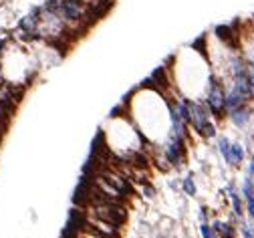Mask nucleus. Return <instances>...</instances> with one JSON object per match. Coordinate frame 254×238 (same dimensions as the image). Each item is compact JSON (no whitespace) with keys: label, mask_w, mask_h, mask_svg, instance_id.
I'll return each mask as SVG.
<instances>
[{"label":"nucleus","mask_w":254,"mask_h":238,"mask_svg":"<svg viewBox=\"0 0 254 238\" xmlns=\"http://www.w3.org/2000/svg\"><path fill=\"white\" fill-rule=\"evenodd\" d=\"M121 103L125 105V111L135 123L137 131L143 135L151 156L170 142L174 133V109L172 97L166 91L143 81L127 93Z\"/></svg>","instance_id":"nucleus-1"},{"label":"nucleus","mask_w":254,"mask_h":238,"mask_svg":"<svg viewBox=\"0 0 254 238\" xmlns=\"http://www.w3.org/2000/svg\"><path fill=\"white\" fill-rule=\"evenodd\" d=\"M166 69L170 77L168 93L186 101H204L216 81L212 63L204 49V35L180 47L166 61Z\"/></svg>","instance_id":"nucleus-2"},{"label":"nucleus","mask_w":254,"mask_h":238,"mask_svg":"<svg viewBox=\"0 0 254 238\" xmlns=\"http://www.w3.org/2000/svg\"><path fill=\"white\" fill-rule=\"evenodd\" d=\"M0 73L4 85L26 91L41 73L30 45L16 39H0Z\"/></svg>","instance_id":"nucleus-3"},{"label":"nucleus","mask_w":254,"mask_h":238,"mask_svg":"<svg viewBox=\"0 0 254 238\" xmlns=\"http://www.w3.org/2000/svg\"><path fill=\"white\" fill-rule=\"evenodd\" d=\"M190 131L200 140H216L218 138V121L212 117L204 101H190Z\"/></svg>","instance_id":"nucleus-4"},{"label":"nucleus","mask_w":254,"mask_h":238,"mask_svg":"<svg viewBox=\"0 0 254 238\" xmlns=\"http://www.w3.org/2000/svg\"><path fill=\"white\" fill-rule=\"evenodd\" d=\"M216 150L222 158V161H224L228 167H242L246 163V158H248V152L244 148V144L240 142H232L228 135H218L216 138Z\"/></svg>","instance_id":"nucleus-5"},{"label":"nucleus","mask_w":254,"mask_h":238,"mask_svg":"<svg viewBox=\"0 0 254 238\" xmlns=\"http://www.w3.org/2000/svg\"><path fill=\"white\" fill-rule=\"evenodd\" d=\"M204 103L208 107V111L212 113V117L220 123L222 119H226L228 115V105H226V89L224 85H222L218 79L214 81V85L210 87L206 99H204Z\"/></svg>","instance_id":"nucleus-6"},{"label":"nucleus","mask_w":254,"mask_h":238,"mask_svg":"<svg viewBox=\"0 0 254 238\" xmlns=\"http://www.w3.org/2000/svg\"><path fill=\"white\" fill-rule=\"evenodd\" d=\"M222 192H224V196H226V198H228V202H230L232 216H236L238 220L246 218V210H244V198H242V194H240L238 184H236V182H228V184H226V188L222 190Z\"/></svg>","instance_id":"nucleus-7"},{"label":"nucleus","mask_w":254,"mask_h":238,"mask_svg":"<svg viewBox=\"0 0 254 238\" xmlns=\"http://www.w3.org/2000/svg\"><path fill=\"white\" fill-rule=\"evenodd\" d=\"M226 119H228L236 129L246 131V129L252 125V121H254V111H252V107H250V103H248V105L230 109L228 115H226Z\"/></svg>","instance_id":"nucleus-8"},{"label":"nucleus","mask_w":254,"mask_h":238,"mask_svg":"<svg viewBox=\"0 0 254 238\" xmlns=\"http://www.w3.org/2000/svg\"><path fill=\"white\" fill-rule=\"evenodd\" d=\"M240 194L244 198V210H246V218L254 220V180L244 176L242 182L238 184Z\"/></svg>","instance_id":"nucleus-9"},{"label":"nucleus","mask_w":254,"mask_h":238,"mask_svg":"<svg viewBox=\"0 0 254 238\" xmlns=\"http://www.w3.org/2000/svg\"><path fill=\"white\" fill-rule=\"evenodd\" d=\"M218 238H238V224H234L232 220H222V218H214L210 220Z\"/></svg>","instance_id":"nucleus-10"},{"label":"nucleus","mask_w":254,"mask_h":238,"mask_svg":"<svg viewBox=\"0 0 254 238\" xmlns=\"http://www.w3.org/2000/svg\"><path fill=\"white\" fill-rule=\"evenodd\" d=\"M180 188H182V192H184L186 196H190V198H194V196L198 194V186H196V176H194V172H188V174L180 180Z\"/></svg>","instance_id":"nucleus-11"},{"label":"nucleus","mask_w":254,"mask_h":238,"mask_svg":"<svg viewBox=\"0 0 254 238\" xmlns=\"http://www.w3.org/2000/svg\"><path fill=\"white\" fill-rule=\"evenodd\" d=\"M135 192H139V196L145 198V200H153L155 194H157V190H155V186L151 184V180H145V182H141V184H135Z\"/></svg>","instance_id":"nucleus-12"},{"label":"nucleus","mask_w":254,"mask_h":238,"mask_svg":"<svg viewBox=\"0 0 254 238\" xmlns=\"http://www.w3.org/2000/svg\"><path fill=\"white\" fill-rule=\"evenodd\" d=\"M238 236L240 238H254V220L242 218L238 224Z\"/></svg>","instance_id":"nucleus-13"},{"label":"nucleus","mask_w":254,"mask_h":238,"mask_svg":"<svg viewBox=\"0 0 254 238\" xmlns=\"http://www.w3.org/2000/svg\"><path fill=\"white\" fill-rule=\"evenodd\" d=\"M200 236L202 238H218L212 222H200Z\"/></svg>","instance_id":"nucleus-14"},{"label":"nucleus","mask_w":254,"mask_h":238,"mask_svg":"<svg viewBox=\"0 0 254 238\" xmlns=\"http://www.w3.org/2000/svg\"><path fill=\"white\" fill-rule=\"evenodd\" d=\"M244 169H246V174H244V176H248V178H252V180H254V154H250V156L246 158Z\"/></svg>","instance_id":"nucleus-15"},{"label":"nucleus","mask_w":254,"mask_h":238,"mask_svg":"<svg viewBox=\"0 0 254 238\" xmlns=\"http://www.w3.org/2000/svg\"><path fill=\"white\" fill-rule=\"evenodd\" d=\"M198 218H200V222H210V210H208L206 206H200Z\"/></svg>","instance_id":"nucleus-16"}]
</instances>
